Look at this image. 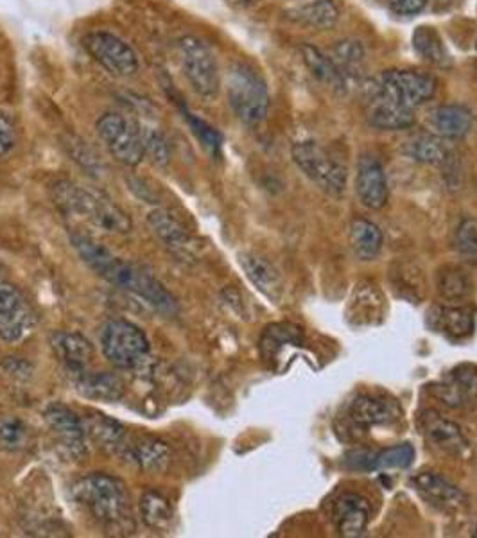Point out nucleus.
I'll list each match as a JSON object with an SVG mask.
<instances>
[{"label":"nucleus","mask_w":477,"mask_h":538,"mask_svg":"<svg viewBox=\"0 0 477 538\" xmlns=\"http://www.w3.org/2000/svg\"><path fill=\"white\" fill-rule=\"evenodd\" d=\"M433 329L451 339H467L476 330V311L469 305H449L434 309Z\"/></svg>","instance_id":"22"},{"label":"nucleus","mask_w":477,"mask_h":538,"mask_svg":"<svg viewBox=\"0 0 477 538\" xmlns=\"http://www.w3.org/2000/svg\"><path fill=\"white\" fill-rule=\"evenodd\" d=\"M54 203L67 216H78L108 234H130L131 219L103 192L81 187L78 183L54 185Z\"/></svg>","instance_id":"2"},{"label":"nucleus","mask_w":477,"mask_h":538,"mask_svg":"<svg viewBox=\"0 0 477 538\" xmlns=\"http://www.w3.org/2000/svg\"><path fill=\"white\" fill-rule=\"evenodd\" d=\"M411 483L425 501H429L443 512H460L469 506V497L465 492H461L458 486L452 485L434 472H420L411 479Z\"/></svg>","instance_id":"12"},{"label":"nucleus","mask_w":477,"mask_h":538,"mask_svg":"<svg viewBox=\"0 0 477 538\" xmlns=\"http://www.w3.org/2000/svg\"><path fill=\"white\" fill-rule=\"evenodd\" d=\"M17 146V126L11 115L0 110V158L9 155Z\"/></svg>","instance_id":"42"},{"label":"nucleus","mask_w":477,"mask_h":538,"mask_svg":"<svg viewBox=\"0 0 477 538\" xmlns=\"http://www.w3.org/2000/svg\"><path fill=\"white\" fill-rule=\"evenodd\" d=\"M83 47L115 78H131L139 72V56L130 45L113 33L92 31L83 38Z\"/></svg>","instance_id":"10"},{"label":"nucleus","mask_w":477,"mask_h":538,"mask_svg":"<svg viewBox=\"0 0 477 538\" xmlns=\"http://www.w3.org/2000/svg\"><path fill=\"white\" fill-rule=\"evenodd\" d=\"M300 54L304 60L305 67L311 70L314 78L318 79L323 85L332 88L347 87V76L341 72L336 61L332 60L327 54L321 53L314 45H300Z\"/></svg>","instance_id":"29"},{"label":"nucleus","mask_w":477,"mask_h":538,"mask_svg":"<svg viewBox=\"0 0 477 538\" xmlns=\"http://www.w3.org/2000/svg\"><path fill=\"white\" fill-rule=\"evenodd\" d=\"M370 515L372 506L363 495L343 494L334 503L332 521L341 537L356 538L365 533Z\"/></svg>","instance_id":"15"},{"label":"nucleus","mask_w":477,"mask_h":538,"mask_svg":"<svg viewBox=\"0 0 477 538\" xmlns=\"http://www.w3.org/2000/svg\"><path fill=\"white\" fill-rule=\"evenodd\" d=\"M402 153L418 164L443 165L449 160L445 140L434 133H415L402 144Z\"/></svg>","instance_id":"25"},{"label":"nucleus","mask_w":477,"mask_h":538,"mask_svg":"<svg viewBox=\"0 0 477 538\" xmlns=\"http://www.w3.org/2000/svg\"><path fill=\"white\" fill-rule=\"evenodd\" d=\"M436 289H438V295L447 302H463L474 293V282L465 269L447 266L438 271Z\"/></svg>","instance_id":"31"},{"label":"nucleus","mask_w":477,"mask_h":538,"mask_svg":"<svg viewBox=\"0 0 477 538\" xmlns=\"http://www.w3.org/2000/svg\"><path fill=\"white\" fill-rule=\"evenodd\" d=\"M148 225L158 239L169 246L174 253L189 255L191 252V237L185 232L176 219L167 210H153L148 216Z\"/></svg>","instance_id":"26"},{"label":"nucleus","mask_w":477,"mask_h":538,"mask_svg":"<svg viewBox=\"0 0 477 538\" xmlns=\"http://www.w3.org/2000/svg\"><path fill=\"white\" fill-rule=\"evenodd\" d=\"M377 90L406 108L415 110L436 96L438 81L427 72L411 69H393L382 72Z\"/></svg>","instance_id":"9"},{"label":"nucleus","mask_w":477,"mask_h":538,"mask_svg":"<svg viewBox=\"0 0 477 538\" xmlns=\"http://www.w3.org/2000/svg\"><path fill=\"white\" fill-rule=\"evenodd\" d=\"M429 0H388V6L395 15L400 17H415L424 11Z\"/></svg>","instance_id":"44"},{"label":"nucleus","mask_w":477,"mask_h":538,"mask_svg":"<svg viewBox=\"0 0 477 538\" xmlns=\"http://www.w3.org/2000/svg\"><path fill=\"white\" fill-rule=\"evenodd\" d=\"M356 192L359 201L370 210H381L388 205L390 187L377 158H361L357 167Z\"/></svg>","instance_id":"13"},{"label":"nucleus","mask_w":477,"mask_h":538,"mask_svg":"<svg viewBox=\"0 0 477 538\" xmlns=\"http://www.w3.org/2000/svg\"><path fill=\"white\" fill-rule=\"evenodd\" d=\"M36 316L26 300L11 311L0 313V338L8 343H15L24 338L29 330L35 327Z\"/></svg>","instance_id":"33"},{"label":"nucleus","mask_w":477,"mask_h":538,"mask_svg":"<svg viewBox=\"0 0 477 538\" xmlns=\"http://www.w3.org/2000/svg\"><path fill=\"white\" fill-rule=\"evenodd\" d=\"M302 330L295 327V325H289V323H278V325H271L264 332V336L261 339V350L264 357L273 359L277 356L278 350L287 345V343H300L302 341Z\"/></svg>","instance_id":"37"},{"label":"nucleus","mask_w":477,"mask_h":538,"mask_svg":"<svg viewBox=\"0 0 477 538\" xmlns=\"http://www.w3.org/2000/svg\"><path fill=\"white\" fill-rule=\"evenodd\" d=\"M54 354L60 359L65 368L74 375L87 372L92 363L94 348L85 336L78 332H54L51 336Z\"/></svg>","instance_id":"20"},{"label":"nucleus","mask_w":477,"mask_h":538,"mask_svg":"<svg viewBox=\"0 0 477 538\" xmlns=\"http://www.w3.org/2000/svg\"><path fill=\"white\" fill-rule=\"evenodd\" d=\"M293 160L298 169L320 187L321 191L339 196L347 187V169L314 140L296 142Z\"/></svg>","instance_id":"6"},{"label":"nucleus","mask_w":477,"mask_h":538,"mask_svg":"<svg viewBox=\"0 0 477 538\" xmlns=\"http://www.w3.org/2000/svg\"><path fill=\"white\" fill-rule=\"evenodd\" d=\"M140 513H142V519L151 530H169L171 524H173V506L157 492H146V494L142 495Z\"/></svg>","instance_id":"34"},{"label":"nucleus","mask_w":477,"mask_h":538,"mask_svg":"<svg viewBox=\"0 0 477 538\" xmlns=\"http://www.w3.org/2000/svg\"><path fill=\"white\" fill-rule=\"evenodd\" d=\"M29 442V427L20 418L0 420V447L8 451H22Z\"/></svg>","instance_id":"39"},{"label":"nucleus","mask_w":477,"mask_h":538,"mask_svg":"<svg viewBox=\"0 0 477 538\" xmlns=\"http://www.w3.org/2000/svg\"><path fill=\"white\" fill-rule=\"evenodd\" d=\"M366 51L365 45L357 40H341L334 45L332 49V60L336 61L341 72L345 76H354L356 70L363 65L365 61Z\"/></svg>","instance_id":"38"},{"label":"nucleus","mask_w":477,"mask_h":538,"mask_svg":"<svg viewBox=\"0 0 477 538\" xmlns=\"http://www.w3.org/2000/svg\"><path fill=\"white\" fill-rule=\"evenodd\" d=\"M341 13H343L341 0H311L295 9L291 17L305 26L327 31L338 24Z\"/></svg>","instance_id":"28"},{"label":"nucleus","mask_w":477,"mask_h":538,"mask_svg":"<svg viewBox=\"0 0 477 538\" xmlns=\"http://www.w3.org/2000/svg\"><path fill=\"white\" fill-rule=\"evenodd\" d=\"M96 128L97 135L105 142L106 149L112 153L117 162L135 167L146 157L142 131L135 122L126 119L121 113H105L97 121Z\"/></svg>","instance_id":"8"},{"label":"nucleus","mask_w":477,"mask_h":538,"mask_svg":"<svg viewBox=\"0 0 477 538\" xmlns=\"http://www.w3.org/2000/svg\"><path fill=\"white\" fill-rule=\"evenodd\" d=\"M178 56L192 90L203 99H214L221 87V74L209 45L198 36H182L178 40Z\"/></svg>","instance_id":"5"},{"label":"nucleus","mask_w":477,"mask_h":538,"mask_svg":"<svg viewBox=\"0 0 477 538\" xmlns=\"http://www.w3.org/2000/svg\"><path fill=\"white\" fill-rule=\"evenodd\" d=\"M427 126L443 140H460L469 135L474 115L461 105H440L427 115Z\"/></svg>","instance_id":"18"},{"label":"nucleus","mask_w":477,"mask_h":538,"mask_svg":"<svg viewBox=\"0 0 477 538\" xmlns=\"http://www.w3.org/2000/svg\"><path fill=\"white\" fill-rule=\"evenodd\" d=\"M384 296H382L379 286L372 282H359L350 298L347 316L350 323L354 325H372L381 322L384 316Z\"/></svg>","instance_id":"21"},{"label":"nucleus","mask_w":477,"mask_h":538,"mask_svg":"<svg viewBox=\"0 0 477 538\" xmlns=\"http://www.w3.org/2000/svg\"><path fill=\"white\" fill-rule=\"evenodd\" d=\"M85 424V431H87L94 440H96L101 447H110V449H117L121 447V443L124 442V436H126V429L115 422L112 418L105 417V415H94V417L83 420Z\"/></svg>","instance_id":"36"},{"label":"nucleus","mask_w":477,"mask_h":538,"mask_svg":"<svg viewBox=\"0 0 477 538\" xmlns=\"http://www.w3.org/2000/svg\"><path fill=\"white\" fill-rule=\"evenodd\" d=\"M418 429L436 451L454 458H463L469 454V440L465 438L461 427L434 409H425L418 415Z\"/></svg>","instance_id":"11"},{"label":"nucleus","mask_w":477,"mask_h":538,"mask_svg":"<svg viewBox=\"0 0 477 538\" xmlns=\"http://www.w3.org/2000/svg\"><path fill=\"white\" fill-rule=\"evenodd\" d=\"M438 2H443V4H449V2H451V0H438Z\"/></svg>","instance_id":"47"},{"label":"nucleus","mask_w":477,"mask_h":538,"mask_svg":"<svg viewBox=\"0 0 477 538\" xmlns=\"http://www.w3.org/2000/svg\"><path fill=\"white\" fill-rule=\"evenodd\" d=\"M76 390L87 399L117 402L124 395V382L119 375L108 374V372H101V374L83 372L76 379Z\"/></svg>","instance_id":"27"},{"label":"nucleus","mask_w":477,"mask_h":538,"mask_svg":"<svg viewBox=\"0 0 477 538\" xmlns=\"http://www.w3.org/2000/svg\"><path fill=\"white\" fill-rule=\"evenodd\" d=\"M22 302H24V298L20 295L17 287L9 284V282L0 280V313L11 311L13 307H17Z\"/></svg>","instance_id":"45"},{"label":"nucleus","mask_w":477,"mask_h":538,"mask_svg":"<svg viewBox=\"0 0 477 538\" xmlns=\"http://www.w3.org/2000/svg\"><path fill=\"white\" fill-rule=\"evenodd\" d=\"M235 4H239V6H243V8H252V6H255V4H259L261 0H234Z\"/></svg>","instance_id":"46"},{"label":"nucleus","mask_w":477,"mask_h":538,"mask_svg":"<svg viewBox=\"0 0 477 538\" xmlns=\"http://www.w3.org/2000/svg\"><path fill=\"white\" fill-rule=\"evenodd\" d=\"M101 348L113 366L130 370L148 357L149 341L137 325L112 320L106 323L101 332Z\"/></svg>","instance_id":"7"},{"label":"nucleus","mask_w":477,"mask_h":538,"mask_svg":"<svg viewBox=\"0 0 477 538\" xmlns=\"http://www.w3.org/2000/svg\"><path fill=\"white\" fill-rule=\"evenodd\" d=\"M350 418L357 426H390L399 420L402 411L395 400L379 395H361L350 404Z\"/></svg>","instance_id":"19"},{"label":"nucleus","mask_w":477,"mask_h":538,"mask_svg":"<svg viewBox=\"0 0 477 538\" xmlns=\"http://www.w3.org/2000/svg\"><path fill=\"white\" fill-rule=\"evenodd\" d=\"M142 142H144V155L151 158L153 164L160 167L169 164L171 149L162 131L153 130V128L142 130Z\"/></svg>","instance_id":"40"},{"label":"nucleus","mask_w":477,"mask_h":538,"mask_svg":"<svg viewBox=\"0 0 477 538\" xmlns=\"http://www.w3.org/2000/svg\"><path fill=\"white\" fill-rule=\"evenodd\" d=\"M72 243L81 255V259L87 262L97 275L106 278L113 286H119L139 296L146 304L151 305L155 311L164 316H174L178 313V304L174 296L158 282L157 278L151 277L148 271H144L131 262L113 257L110 250H106L103 244L97 243L88 235H74Z\"/></svg>","instance_id":"1"},{"label":"nucleus","mask_w":477,"mask_h":538,"mask_svg":"<svg viewBox=\"0 0 477 538\" xmlns=\"http://www.w3.org/2000/svg\"><path fill=\"white\" fill-rule=\"evenodd\" d=\"M413 49L422 60L431 63L434 67H447L451 56L445 49L442 36L429 26H420L413 33Z\"/></svg>","instance_id":"32"},{"label":"nucleus","mask_w":477,"mask_h":538,"mask_svg":"<svg viewBox=\"0 0 477 538\" xmlns=\"http://www.w3.org/2000/svg\"><path fill=\"white\" fill-rule=\"evenodd\" d=\"M241 266H243L246 277L252 280L253 286L268 296L269 300H273V302L280 300L282 278L271 262L262 259L259 255L244 253L241 255Z\"/></svg>","instance_id":"24"},{"label":"nucleus","mask_w":477,"mask_h":538,"mask_svg":"<svg viewBox=\"0 0 477 538\" xmlns=\"http://www.w3.org/2000/svg\"><path fill=\"white\" fill-rule=\"evenodd\" d=\"M415 461V447L411 443H399L382 451L368 452L365 470L408 469Z\"/></svg>","instance_id":"35"},{"label":"nucleus","mask_w":477,"mask_h":538,"mask_svg":"<svg viewBox=\"0 0 477 538\" xmlns=\"http://www.w3.org/2000/svg\"><path fill=\"white\" fill-rule=\"evenodd\" d=\"M187 115H189V122H191L192 128L196 131V135L205 142L207 148L217 149L221 146V135L212 126H209L207 122L201 121V119L192 117L191 113H187Z\"/></svg>","instance_id":"43"},{"label":"nucleus","mask_w":477,"mask_h":538,"mask_svg":"<svg viewBox=\"0 0 477 538\" xmlns=\"http://www.w3.org/2000/svg\"><path fill=\"white\" fill-rule=\"evenodd\" d=\"M126 454L140 469L148 472H164L171 463V451L164 442L151 436H139L126 445Z\"/></svg>","instance_id":"23"},{"label":"nucleus","mask_w":477,"mask_h":538,"mask_svg":"<svg viewBox=\"0 0 477 538\" xmlns=\"http://www.w3.org/2000/svg\"><path fill=\"white\" fill-rule=\"evenodd\" d=\"M454 248L461 259L477 264V225L472 219L461 223L454 237Z\"/></svg>","instance_id":"41"},{"label":"nucleus","mask_w":477,"mask_h":538,"mask_svg":"<svg viewBox=\"0 0 477 538\" xmlns=\"http://www.w3.org/2000/svg\"><path fill=\"white\" fill-rule=\"evenodd\" d=\"M45 420L72 456L78 458L85 452V424L72 409L63 404H51L45 411Z\"/></svg>","instance_id":"17"},{"label":"nucleus","mask_w":477,"mask_h":538,"mask_svg":"<svg viewBox=\"0 0 477 538\" xmlns=\"http://www.w3.org/2000/svg\"><path fill=\"white\" fill-rule=\"evenodd\" d=\"M476 49H477V44H476Z\"/></svg>","instance_id":"48"},{"label":"nucleus","mask_w":477,"mask_h":538,"mask_svg":"<svg viewBox=\"0 0 477 538\" xmlns=\"http://www.w3.org/2000/svg\"><path fill=\"white\" fill-rule=\"evenodd\" d=\"M434 397L451 408H463L477 400V366L460 365L433 386Z\"/></svg>","instance_id":"14"},{"label":"nucleus","mask_w":477,"mask_h":538,"mask_svg":"<svg viewBox=\"0 0 477 538\" xmlns=\"http://www.w3.org/2000/svg\"><path fill=\"white\" fill-rule=\"evenodd\" d=\"M228 101L239 121L246 126H259L269 112L266 81L252 67L239 63L228 74Z\"/></svg>","instance_id":"4"},{"label":"nucleus","mask_w":477,"mask_h":538,"mask_svg":"<svg viewBox=\"0 0 477 538\" xmlns=\"http://www.w3.org/2000/svg\"><path fill=\"white\" fill-rule=\"evenodd\" d=\"M366 119L370 126L382 131L408 130L415 124V110L400 105L390 97L382 96L373 88Z\"/></svg>","instance_id":"16"},{"label":"nucleus","mask_w":477,"mask_h":538,"mask_svg":"<svg viewBox=\"0 0 477 538\" xmlns=\"http://www.w3.org/2000/svg\"><path fill=\"white\" fill-rule=\"evenodd\" d=\"M350 244L361 261L377 259L384 244L381 228L368 219L357 217L350 225Z\"/></svg>","instance_id":"30"},{"label":"nucleus","mask_w":477,"mask_h":538,"mask_svg":"<svg viewBox=\"0 0 477 538\" xmlns=\"http://www.w3.org/2000/svg\"><path fill=\"white\" fill-rule=\"evenodd\" d=\"M72 495L97 522L119 528L130 519L126 486L106 474H90L72 486Z\"/></svg>","instance_id":"3"}]
</instances>
